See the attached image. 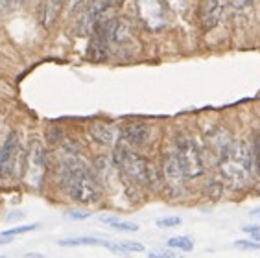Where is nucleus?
I'll use <instances>...</instances> for the list:
<instances>
[{
    "label": "nucleus",
    "instance_id": "1",
    "mask_svg": "<svg viewBox=\"0 0 260 258\" xmlns=\"http://www.w3.org/2000/svg\"><path fill=\"white\" fill-rule=\"evenodd\" d=\"M61 179L67 192L74 201L81 205H92L100 201L102 188L96 174L76 153H67L61 159Z\"/></svg>",
    "mask_w": 260,
    "mask_h": 258
},
{
    "label": "nucleus",
    "instance_id": "2",
    "mask_svg": "<svg viewBox=\"0 0 260 258\" xmlns=\"http://www.w3.org/2000/svg\"><path fill=\"white\" fill-rule=\"evenodd\" d=\"M253 168V149L244 140H233L225 153L220 155V172L233 186L242 188L249 183Z\"/></svg>",
    "mask_w": 260,
    "mask_h": 258
},
{
    "label": "nucleus",
    "instance_id": "3",
    "mask_svg": "<svg viewBox=\"0 0 260 258\" xmlns=\"http://www.w3.org/2000/svg\"><path fill=\"white\" fill-rule=\"evenodd\" d=\"M115 166L135 184H150L153 179L150 163L124 144L115 148Z\"/></svg>",
    "mask_w": 260,
    "mask_h": 258
},
{
    "label": "nucleus",
    "instance_id": "4",
    "mask_svg": "<svg viewBox=\"0 0 260 258\" xmlns=\"http://www.w3.org/2000/svg\"><path fill=\"white\" fill-rule=\"evenodd\" d=\"M175 155H177V160H179L183 174H185L186 179L200 177L205 172L200 148H198V144H196L190 137H185V135L177 137V140H175Z\"/></svg>",
    "mask_w": 260,
    "mask_h": 258
},
{
    "label": "nucleus",
    "instance_id": "5",
    "mask_svg": "<svg viewBox=\"0 0 260 258\" xmlns=\"http://www.w3.org/2000/svg\"><path fill=\"white\" fill-rule=\"evenodd\" d=\"M46 175V153L39 140H31L24 155V181L31 188H41Z\"/></svg>",
    "mask_w": 260,
    "mask_h": 258
},
{
    "label": "nucleus",
    "instance_id": "6",
    "mask_svg": "<svg viewBox=\"0 0 260 258\" xmlns=\"http://www.w3.org/2000/svg\"><path fill=\"white\" fill-rule=\"evenodd\" d=\"M20 153V142L15 131H11L0 149V179H11L15 174Z\"/></svg>",
    "mask_w": 260,
    "mask_h": 258
},
{
    "label": "nucleus",
    "instance_id": "7",
    "mask_svg": "<svg viewBox=\"0 0 260 258\" xmlns=\"http://www.w3.org/2000/svg\"><path fill=\"white\" fill-rule=\"evenodd\" d=\"M113 6V0H90L85 11L81 13L80 22H78V34L87 35L94 31V26L102 20V15Z\"/></svg>",
    "mask_w": 260,
    "mask_h": 258
},
{
    "label": "nucleus",
    "instance_id": "8",
    "mask_svg": "<svg viewBox=\"0 0 260 258\" xmlns=\"http://www.w3.org/2000/svg\"><path fill=\"white\" fill-rule=\"evenodd\" d=\"M227 0H201L200 2V20L205 30H212L220 24L225 13Z\"/></svg>",
    "mask_w": 260,
    "mask_h": 258
},
{
    "label": "nucleus",
    "instance_id": "9",
    "mask_svg": "<svg viewBox=\"0 0 260 258\" xmlns=\"http://www.w3.org/2000/svg\"><path fill=\"white\" fill-rule=\"evenodd\" d=\"M162 174L168 186H170L174 192H181L183 190V184H185V174H183V168H181L179 160H177V155L174 153H166L165 155V163H162Z\"/></svg>",
    "mask_w": 260,
    "mask_h": 258
},
{
    "label": "nucleus",
    "instance_id": "10",
    "mask_svg": "<svg viewBox=\"0 0 260 258\" xmlns=\"http://www.w3.org/2000/svg\"><path fill=\"white\" fill-rule=\"evenodd\" d=\"M122 135H124V140L127 144L140 148L150 139V125L146 124V122H129V124L124 125Z\"/></svg>",
    "mask_w": 260,
    "mask_h": 258
},
{
    "label": "nucleus",
    "instance_id": "11",
    "mask_svg": "<svg viewBox=\"0 0 260 258\" xmlns=\"http://www.w3.org/2000/svg\"><path fill=\"white\" fill-rule=\"evenodd\" d=\"M67 0H45L43 6H41V13H39V20L43 28L50 30L52 26L55 24L57 17L61 15V11L65 8Z\"/></svg>",
    "mask_w": 260,
    "mask_h": 258
},
{
    "label": "nucleus",
    "instance_id": "12",
    "mask_svg": "<svg viewBox=\"0 0 260 258\" xmlns=\"http://www.w3.org/2000/svg\"><path fill=\"white\" fill-rule=\"evenodd\" d=\"M90 137L100 144L111 146L116 139V131L113 125L105 124V122H96V124L90 125Z\"/></svg>",
    "mask_w": 260,
    "mask_h": 258
},
{
    "label": "nucleus",
    "instance_id": "13",
    "mask_svg": "<svg viewBox=\"0 0 260 258\" xmlns=\"http://www.w3.org/2000/svg\"><path fill=\"white\" fill-rule=\"evenodd\" d=\"M109 55V45L104 37H100L98 34H92V39L89 43L87 48V57L90 61H105Z\"/></svg>",
    "mask_w": 260,
    "mask_h": 258
},
{
    "label": "nucleus",
    "instance_id": "14",
    "mask_svg": "<svg viewBox=\"0 0 260 258\" xmlns=\"http://www.w3.org/2000/svg\"><path fill=\"white\" fill-rule=\"evenodd\" d=\"M57 243H59L61 247H76V245H102V247H105V249H111V245H113L111 242L92 238V236H80V238H65V240H59Z\"/></svg>",
    "mask_w": 260,
    "mask_h": 258
},
{
    "label": "nucleus",
    "instance_id": "15",
    "mask_svg": "<svg viewBox=\"0 0 260 258\" xmlns=\"http://www.w3.org/2000/svg\"><path fill=\"white\" fill-rule=\"evenodd\" d=\"M102 221L104 223H109L113 229H116V231H125V233H137L139 231V225L133 223V221H120L118 218H115V216H102Z\"/></svg>",
    "mask_w": 260,
    "mask_h": 258
},
{
    "label": "nucleus",
    "instance_id": "16",
    "mask_svg": "<svg viewBox=\"0 0 260 258\" xmlns=\"http://www.w3.org/2000/svg\"><path fill=\"white\" fill-rule=\"evenodd\" d=\"M39 227L37 223H30V225H19V227H11V229H6L4 233H0V236L2 238H15V236H19V234H24V233H31V231H35V229Z\"/></svg>",
    "mask_w": 260,
    "mask_h": 258
},
{
    "label": "nucleus",
    "instance_id": "17",
    "mask_svg": "<svg viewBox=\"0 0 260 258\" xmlns=\"http://www.w3.org/2000/svg\"><path fill=\"white\" fill-rule=\"evenodd\" d=\"M168 247L181 249V251H192L194 249V242L188 236H174V238L168 240Z\"/></svg>",
    "mask_w": 260,
    "mask_h": 258
},
{
    "label": "nucleus",
    "instance_id": "18",
    "mask_svg": "<svg viewBox=\"0 0 260 258\" xmlns=\"http://www.w3.org/2000/svg\"><path fill=\"white\" fill-rule=\"evenodd\" d=\"M179 223H181V218H177V216H168V218H160V219H157V227H160V229L177 227Z\"/></svg>",
    "mask_w": 260,
    "mask_h": 258
},
{
    "label": "nucleus",
    "instance_id": "19",
    "mask_svg": "<svg viewBox=\"0 0 260 258\" xmlns=\"http://www.w3.org/2000/svg\"><path fill=\"white\" fill-rule=\"evenodd\" d=\"M235 247L244 249V251H258L260 242H251V240H236Z\"/></svg>",
    "mask_w": 260,
    "mask_h": 258
},
{
    "label": "nucleus",
    "instance_id": "20",
    "mask_svg": "<svg viewBox=\"0 0 260 258\" xmlns=\"http://www.w3.org/2000/svg\"><path fill=\"white\" fill-rule=\"evenodd\" d=\"M162 2H165L172 11H175V13H183L186 4H188V0H162Z\"/></svg>",
    "mask_w": 260,
    "mask_h": 258
},
{
    "label": "nucleus",
    "instance_id": "21",
    "mask_svg": "<svg viewBox=\"0 0 260 258\" xmlns=\"http://www.w3.org/2000/svg\"><path fill=\"white\" fill-rule=\"evenodd\" d=\"M122 249L125 251V254H129V253H142L144 251V245L139 242H122L120 243Z\"/></svg>",
    "mask_w": 260,
    "mask_h": 258
},
{
    "label": "nucleus",
    "instance_id": "22",
    "mask_svg": "<svg viewBox=\"0 0 260 258\" xmlns=\"http://www.w3.org/2000/svg\"><path fill=\"white\" fill-rule=\"evenodd\" d=\"M46 137H48V142H50V144H57V142L63 139V133H61L59 127L52 125V127L46 129Z\"/></svg>",
    "mask_w": 260,
    "mask_h": 258
},
{
    "label": "nucleus",
    "instance_id": "23",
    "mask_svg": "<svg viewBox=\"0 0 260 258\" xmlns=\"http://www.w3.org/2000/svg\"><path fill=\"white\" fill-rule=\"evenodd\" d=\"M150 258H175V254L170 249H153L150 251Z\"/></svg>",
    "mask_w": 260,
    "mask_h": 258
},
{
    "label": "nucleus",
    "instance_id": "24",
    "mask_svg": "<svg viewBox=\"0 0 260 258\" xmlns=\"http://www.w3.org/2000/svg\"><path fill=\"white\" fill-rule=\"evenodd\" d=\"M253 157H256V160H258L260 164V133H255L253 135Z\"/></svg>",
    "mask_w": 260,
    "mask_h": 258
},
{
    "label": "nucleus",
    "instance_id": "25",
    "mask_svg": "<svg viewBox=\"0 0 260 258\" xmlns=\"http://www.w3.org/2000/svg\"><path fill=\"white\" fill-rule=\"evenodd\" d=\"M0 4H2V8H6V10H15V8L22 6V0H0Z\"/></svg>",
    "mask_w": 260,
    "mask_h": 258
},
{
    "label": "nucleus",
    "instance_id": "26",
    "mask_svg": "<svg viewBox=\"0 0 260 258\" xmlns=\"http://www.w3.org/2000/svg\"><path fill=\"white\" fill-rule=\"evenodd\" d=\"M229 2L235 10H244V8H247L251 4V0H229Z\"/></svg>",
    "mask_w": 260,
    "mask_h": 258
},
{
    "label": "nucleus",
    "instance_id": "27",
    "mask_svg": "<svg viewBox=\"0 0 260 258\" xmlns=\"http://www.w3.org/2000/svg\"><path fill=\"white\" fill-rule=\"evenodd\" d=\"M67 216L74 219H85V218H89V212H69Z\"/></svg>",
    "mask_w": 260,
    "mask_h": 258
},
{
    "label": "nucleus",
    "instance_id": "28",
    "mask_svg": "<svg viewBox=\"0 0 260 258\" xmlns=\"http://www.w3.org/2000/svg\"><path fill=\"white\" fill-rule=\"evenodd\" d=\"M89 2L90 0H70V4H72V8H74V10H78V8H81V6H89Z\"/></svg>",
    "mask_w": 260,
    "mask_h": 258
},
{
    "label": "nucleus",
    "instance_id": "29",
    "mask_svg": "<svg viewBox=\"0 0 260 258\" xmlns=\"http://www.w3.org/2000/svg\"><path fill=\"white\" fill-rule=\"evenodd\" d=\"M245 233H251V234H255V233H260V227H256V225H249V227H244Z\"/></svg>",
    "mask_w": 260,
    "mask_h": 258
},
{
    "label": "nucleus",
    "instance_id": "30",
    "mask_svg": "<svg viewBox=\"0 0 260 258\" xmlns=\"http://www.w3.org/2000/svg\"><path fill=\"white\" fill-rule=\"evenodd\" d=\"M17 218L22 219V218H24V214H22V212H17V214H10V216H8V219H10V221H11V219H17Z\"/></svg>",
    "mask_w": 260,
    "mask_h": 258
},
{
    "label": "nucleus",
    "instance_id": "31",
    "mask_svg": "<svg viewBox=\"0 0 260 258\" xmlns=\"http://www.w3.org/2000/svg\"><path fill=\"white\" fill-rule=\"evenodd\" d=\"M26 258H45V256H43V254H37V253H28Z\"/></svg>",
    "mask_w": 260,
    "mask_h": 258
},
{
    "label": "nucleus",
    "instance_id": "32",
    "mask_svg": "<svg viewBox=\"0 0 260 258\" xmlns=\"http://www.w3.org/2000/svg\"><path fill=\"white\" fill-rule=\"evenodd\" d=\"M253 240H255V242H260V233H255V234H253Z\"/></svg>",
    "mask_w": 260,
    "mask_h": 258
},
{
    "label": "nucleus",
    "instance_id": "33",
    "mask_svg": "<svg viewBox=\"0 0 260 258\" xmlns=\"http://www.w3.org/2000/svg\"><path fill=\"white\" fill-rule=\"evenodd\" d=\"M0 258H6V256H0Z\"/></svg>",
    "mask_w": 260,
    "mask_h": 258
}]
</instances>
